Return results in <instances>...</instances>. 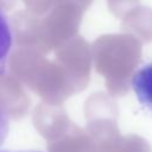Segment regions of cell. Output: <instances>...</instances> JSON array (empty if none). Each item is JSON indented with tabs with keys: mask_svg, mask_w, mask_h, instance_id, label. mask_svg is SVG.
<instances>
[{
	"mask_svg": "<svg viewBox=\"0 0 152 152\" xmlns=\"http://www.w3.org/2000/svg\"><path fill=\"white\" fill-rule=\"evenodd\" d=\"M131 84L138 101L144 107L152 110V62L135 70Z\"/></svg>",
	"mask_w": 152,
	"mask_h": 152,
	"instance_id": "1",
	"label": "cell"
},
{
	"mask_svg": "<svg viewBox=\"0 0 152 152\" xmlns=\"http://www.w3.org/2000/svg\"><path fill=\"white\" fill-rule=\"evenodd\" d=\"M14 45V31L7 13L0 7V76L8 69V62Z\"/></svg>",
	"mask_w": 152,
	"mask_h": 152,
	"instance_id": "2",
	"label": "cell"
},
{
	"mask_svg": "<svg viewBox=\"0 0 152 152\" xmlns=\"http://www.w3.org/2000/svg\"><path fill=\"white\" fill-rule=\"evenodd\" d=\"M10 132V114L5 106L0 102V146L6 140Z\"/></svg>",
	"mask_w": 152,
	"mask_h": 152,
	"instance_id": "3",
	"label": "cell"
},
{
	"mask_svg": "<svg viewBox=\"0 0 152 152\" xmlns=\"http://www.w3.org/2000/svg\"><path fill=\"white\" fill-rule=\"evenodd\" d=\"M0 152H42L37 150H20V151H12V150H0Z\"/></svg>",
	"mask_w": 152,
	"mask_h": 152,
	"instance_id": "4",
	"label": "cell"
}]
</instances>
